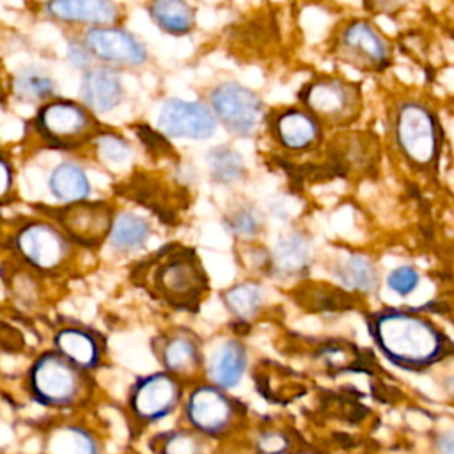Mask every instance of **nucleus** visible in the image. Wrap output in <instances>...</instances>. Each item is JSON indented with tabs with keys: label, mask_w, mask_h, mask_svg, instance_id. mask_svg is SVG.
<instances>
[{
	"label": "nucleus",
	"mask_w": 454,
	"mask_h": 454,
	"mask_svg": "<svg viewBox=\"0 0 454 454\" xmlns=\"http://www.w3.org/2000/svg\"><path fill=\"white\" fill-rule=\"evenodd\" d=\"M367 330L383 356L404 369L424 371L450 355V340L415 310L387 309L367 317Z\"/></svg>",
	"instance_id": "obj_1"
},
{
	"label": "nucleus",
	"mask_w": 454,
	"mask_h": 454,
	"mask_svg": "<svg viewBox=\"0 0 454 454\" xmlns=\"http://www.w3.org/2000/svg\"><path fill=\"white\" fill-rule=\"evenodd\" d=\"M133 278L154 300L195 312L207 291V275L199 255L179 243L165 245L142 261Z\"/></svg>",
	"instance_id": "obj_2"
},
{
	"label": "nucleus",
	"mask_w": 454,
	"mask_h": 454,
	"mask_svg": "<svg viewBox=\"0 0 454 454\" xmlns=\"http://www.w3.org/2000/svg\"><path fill=\"white\" fill-rule=\"evenodd\" d=\"M30 397L46 408L67 410L83 404L92 394L89 372L74 367L57 351L41 353L27 372Z\"/></svg>",
	"instance_id": "obj_3"
},
{
	"label": "nucleus",
	"mask_w": 454,
	"mask_h": 454,
	"mask_svg": "<svg viewBox=\"0 0 454 454\" xmlns=\"http://www.w3.org/2000/svg\"><path fill=\"white\" fill-rule=\"evenodd\" d=\"M181 406L184 427L209 442L227 438L243 419L241 403L211 383H197L183 397Z\"/></svg>",
	"instance_id": "obj_4"
},
{
	"label": "nucleus",
	"mask_w": 454,
	"mask_h": 454,
	"mask_svg": "<svg viewBox=\"0 0 454 454\" xmlns=\"http://www.w3.org/2000/svg\"><path fill=\"white\" fill-rule=\"evenodd\" d=\"M32 124L37 137L53 149H76L101 133V126L90 110L78 101L62 98L43 103Z\"/></svg>",
	"instance_id": "obj_5"
},
{
	"label": "nucleus",
	"mask_w": 454,
	"mask_h": 454,
	"mask_svg": "<svg viewBox=\"0 0 454 454\" xmlns=\"http://www.w3.org/2000/svg\"><path fill=\"white\" fill-rule=\"evenodd\" d=\"M394 137L410 165L426 170L436 163L440 153V122L429 106L419 101L401 103L395 110Z\"/></svg>",
	"instance_id": "obj_6"
},
{
	"label": "nucleus",
	"mask_w": 454,
	"mask_h": 454,
	"mask_svg": "<svg viewBox=\"0 0 454 454\" xmlns=\"http://www.w3.org/2000/svg\"><path fill=\"white\" fill-rule=\"evenodd\" d=\"M12 248L25 264L41 273H57L73 257V243L55 223L44 220L20 225L12 236Z\"/></svg>",
	"instance_id": "obj_7"
},
{
	"label": "nucleus",
	"mask_w": 454,
	"mask_h": 454,
	"mask_svg": "<svg viewBox=\"0 0 454 454\" xmlns=\"http://www.w3.org/2000/svg\"><path fill=\"white\" fill-rule=\"evenodd\" d=\"M305 112H309L321 126H348L358 119L362 110L360 89L335 76L317 78L300 92Z\"/></svg>",
	"instance_id": "obj_8"
},
{
	"label": "nucleus",
	"mask_w": 454,
	"mask_h": 454,
	"mask_svg": "<svg viewBox=\"0 0 454 454\" xmlns=\"http://www.w3.org/2000/svg\"><path fill=\"white\" fill-rule=\"evenodd\" d=\"M183 397V381L165 371L151 372L131 385L128 394V411L138 426L147 427L161 422L181 408Z\"/></svg>",
	"instance_id": "obj_9"
},
{
	"label": "nucleus",
	"mask_w": 454,
	"mask_h": 454,
	"mask_svg": "<svg viewBox=\"0 0 454 454\" xmlns=\"http://www.w3.org/2000/svg\"><path fill=\"white\" fill-rule=\"evenodd\" d=\"M50 211L66 238L87 248L99 247L108 238L114 222V209L99 200H80Z\"/></svg>",
	"instance_id": "obj_10"
},
{
	"label": "nucleus",
	"mask_w": 454,
	"mask_h": 454,
	"mask_svg": "<svg viewBox=\"0 0 454 454\" xmlns=\"http://www.w3.org/2000/svg\"><path fill=\"white\" fill-rule=\"evenodd\" d=\"M211 112L231 133L250 137L262 119L261 98L245 85L227 82L215 87L209 94Z\"/></svg>",
	"instance_id": "obj_11"
},
{
	"label": "nucleus",
	"mask_w": 454,
	"mask_h": 454,
	"mask_svg": "<svg viewBox=\"0 0 454 454\" xmlns=\"http://www.w3.org/2000/svg\"><path fill=\"white\" fill-rule=\"evenodd\" d=\"M337 50L342 60L365 73H380L390 62L387 41L365 20H353L340 30Z\"/></svg>",
	"instance_id": "obj_12"
},
{
	"label": "nucleus",
	"mask_w": 454,
	"mask_h": 454,
	"mask_svg": "<svg viewBox=\"0 0 454 454\" xmlns=\"http://www.w3.org/2000/svg\"><path fill=\"white\" fill-rule=\"evenodd\" d=\"M82 43L89 50L90 57L101 60L103 64H106V67H135L147 60V50L144 43L137 35L117 25L87 28Z\"/></svg>",
	"instance_id": "obj_13"
},
{
	"label": "nucleus",
	"mask_w": 454,
	"mask_h": 454,
	"mask_svg": "<svg viewBox=\"0 0 454 454\" xmlns=\"http://www.w3.org/2000/svg\"><path fill=\"white\" fill-rule=\"evenodd\" d=\"M156 124L167 137L204 140L215 135L218 122L207 105L172 98L161 105Z\"/></svg>",
	"instance_id": "obj_14"
},
{
	"label": "nucleus",
	"mask_w": 454,
	"mask_h": 454,
	"mask_svg": "<svg viewBox=\"0 0 454 454\" xmlns=\"http://www.w3.org/2000/svg\"><path fill=\"white\" fill-rule=\"evenodd\" d=\"M156 358L165 372L186 381L195 378L204 369V355L195 333L184 328H176L163 333L156 340Z\"/></svg>",
	"instance_id": "obj_15"
},
{
	"label": "nucleus",
	"mask_w": 454,
	"mask_h": 454,
	"mask_svg": "<svg viewBox=\"0 0 454 454\" xmlns=\"http://www.w3.org/2000/svg\"><path fill=\"white\" fill-rule=\"evenodd\" d=\"M122 80L115 69L101 66L83 71L80 80V99L92 114L114 110L122 101Z\"/></svg>",
	"instance_id": "obj_16"
},
{
	"label": "nucleus",
	"mask_w": 454,
	"mask_h": 454,
	"mask_svg": "<svg viewBox=\"0 0 454 454\" xmlns=\"http://www.w3.org/2000/svg\"><path fill=\"white\" fill-rule=\"evenodd\" d=\"M53 351L85 372L98 369L103 358V344L99 337L82 326L59 328L53 335Z\"/></svg>",
	"instance_id": "obj_17"
},
{
	"label": "nucleus",
	"mask_w": 454,
	"mask_h": 454,
	"mask_svg": "<svg viewBox=\"0 0 454 454\" xmlns=\"http://www.w3.org/2000/svg\"><path fill=\"white\" fill-rule=\"evenodd\" d=\"M50 18L62 23L112 27L121 20L119 5L108 0H55L44 5Z\"/></svg>",
	"instance_id": "obj_18"
},
{
	"label": "nucleus",
	"mask_w": 454,
	"mask_h": 454,
	"mask_svg": "<svg viewBox=\"0 0 454 454\" xmlns=\"http://www.w3.org/2000/svg\"><path fill=\"white\" fill-rule=\"evenodd\" d=\"M273 133L289 151H309L321 140V124L301 108H287L275 115Z\"/></svg>",
	"instance_id": "obj_19"
},
{
	"label": "nucleus",
	"mask_w": 454,
	"mask_h": 454,
	"mask_svg": "<svg viewBox=\"0 0 454 454\" xmlns=\"http://www.w3.org/2000/svg\"><path fill=\"white\" fill-rule=\"evenodd\" d=\"M43 454H103V442L83 424L60 422L46 431Z\"/></svg>",
	"instance_id": "obj_20"
},
{
	"label": "nucleus",
	"mask_w": 454,
	"mask_h": 454,
	"mask_svg": "<svg viewBox=\"0 0 454 454\" xmlns=\"http://www.w3.org/2000/svg\"><path fill=\"white\" fill-rule=\"evenodd\" d=\"M247 364L248 356L245 346L239 340H225L215 349L207 364V383L229 392L241 383Z\"/></svg>",
	"instance_id": "obj_21"
},
{
	"label": "nucleus",
	"mask_w": 454,
	"mask_h": 454,
	"mask_svg": "<svg viewBox=\"0 0 454 454\" xmlns=\"http://www.w3.org/2000/svg\"><path fill=\"white\" fill-rule=\"evenodd\" d=\"M310 264V247L303 234L287 232L282 236L270 254V266L284 277L305 273Z\"/></svg>",
	"instance_id": "obj_22"
},
{
	"label": "nucleus",
	"mask_w": 454,
	"mask_h": 454,
	"mask_svg": "<svg viewBox=\"0 0 454 454\" xmlns=\"http://www.w3.org/2000/svg\"><path fill=\"white\" fill-rule=\"evenodd\" d=\"M50 193L64 204L87 200L90 195V181L85 170L74 161H60L48 177Z\"/></svg>",
	"instance_id": "obj_23"
},
{
	"label": "nucleus",
	"mask_w": 454,
	"mask_h": 454,
	"mask_svg": "<svg viewBox=\"0 0 454 454\" xmlns=\"http://www.w3.org/2000/svg\"><path fill=\"white\" fill-rule=\"evenodd\" d=\"M149 16L160 30L172 35L188 34L195 25V9L181 0H156L149 5Z\"/></svg>",
	"instance_id": "obj_24"
},
{
	"label": "nucleus",
	"mask_w": 454,
	"mask_h": 454,
	"mask_svg": "<svg viewBox=\"0 0 454 454\" xmlns=\"http://www.w3.org/2000/svg\"><path fill=\"white\" fill-rule=\"evenodd\" d=\"M12 90L20 101L43 105L53 98L57 90V82L46 69L37 66H27L14 74Z\"/></svg>",
	"instance_id": "obj_25"
},
{
	"label": "nucleus",
	"mask_w": 454,
	"mask_h": 454,
	"mask_svg": "<svg viewBox=\"0 0 454 454\" xmlns=\"http://www.w3.org/2000/svg\"><path fill=\"white\" fill-rule=\"evenodd\" d=\"M151 234L149 222L135 213H121L114 216L108 243L119 252H131L140 248Z\"/></svg>",
	"instance_id": "obj_26"
},
{
	"label": "nucleus",
	"mask_w": 454,
	"mask_h": 454,
	"mask_svg": "<svg viewBox=\"0 0 454 454\" xmlns=\"http://www.w3.org/2000/svg\"><path fill=\"white\" fill-rule=\"evenodd\" d=\"M153 442L154 454H209L213 443L184 426L158 433Z\"/></svg>",
	"instance_id": "obj_27"
},
{
	"label": "nucleus",
	"mask_w": 454,
	"mask_h": 454,
	"mask_svg": "<svg viewBox=\"0 0 454 454\" xmlns=\"http://www.w3.org/2000/svg\"><path fill=\"white\" fill-rule=\"evenodd\" d=\"M225 309L238 319H252L262 307V287L257 282H238L223 293Z\"/></svg>",
	"instance_id": "obj_28"
},
{
	"label": "nucleus",
	"mask_w": 454,
	"mask_h": 454,
	"mask_svg": "<svg viewBox=\"0 0 454 454\" xmlns=\"http://www.w3.org/2000/svg\"><path fill=\"white\" fill-rule=\"evenodd\" d=\"M339 280L351 291L372 293L378 287V271L367 255L353 254L340 264Z\"/></svg>",
	"instance_id": "obj_29"
},
{
	"label": "nucleus",
	"mask_w": 454,
	"mask_h": 454,
	"mask_svg": "<svg viewBox=\"0 0 454 454\" xmlns=\"http://www.w3.org/2000/svg\"><path fill=\"white\" fill-rule=\"evenodd\" d=\"M207 168L213 181L222 184H231L243 177L245 163L241 154L232 147L216 145L207 153Z\"/></svg>",
	"instance_id": "obj_30"
},
{
	"label": "nucleus",
	"mask_w": 454,
	"mask_h": 454,
	"mask_svg": "<svg viewBox=\"0 0 454 454\" xmlns=\"http://www.w3.org/2000/svg\"><path fill=\"white\" fill-rule=\"evenodd\" d=\"M300 301L307 305L310 310L330 312V310H344L351 305V294L342 289L314 282L312 286H305L300 291Z\"/></svg>",
	"instance_id": "obj_31"
},
{
	"label": "nucleus",
	"mask_w": 454,
	"mask_h": 454,
	"mask_svg": "<svg viewBox=\"0 0 454 454\" xmlns=\"http://www.w3.org/2000/svg\"><path fill=\"white\" fill-rule=\"evenodd\" d=\"M252 447L255 454H289L294 449V443L284 429L266 427L254 436Z\"/></svg>",
	"instance_id": "obj_32"
},
{
	"label": "nucleus",
	"mask_w": 454,
	"mask_h": 454,
	"mask_svg": "<svg viewBox=\"0 0 454 454\" xmlns=\"http://www.w3.org/2000/svg\"><path fill=\"white\" fill-rule=\"evenodd\" d=\"M96 147H98V154L103 161L106 163H122L129 158V145L126 144L124 138H121L119 135L108 133V131H101L96 138Z\"/></svg>",
	"instance_id": "obj_33"
},
{
	"label": "nucleus",
	"mask_w": 454,
	"mask_h": 454,
	"mask_svg": "<svg viewBox=\"0 0 454 454\" xmlns=\"http://www.w3.org/2000/svg\"><path fill=\"white\" fill-rule=\"evenodd\" d=\"M419 280H420L419 271L411 266H397L387 275L388 289H392L394 293H397L401 296L413 293L419 286Z\"/></svg>",
	"instance_id": "obj_34"
},
{
	"label": "nucleus",
	"mask_w": 454,
	"mask_h": 454,
	"mask_svg": "<svg viewBox=\"0 0 454 454\" xmlns=\"http://www.w3.org/2000/svg\"><path fill=\"white\" fill-rule=\"evenodd\" d=\"M16 190V172L9 156L0 153V206L14 200Z\"/></svg>",
	"instance_id": "obj_35"
},
{
	"label": "nucleus",
	"mask_w": 454,
	"mask_h": 454,
	"mask_svg": "<svg viewBox=\"0 0 454 454\" xmlns=\"http://www.w3.org/2000/svg\"><path fill=\"white\" fill-rule=\"evenodd\" d=\"M227 227L238 236H252L259 231V220L252 209L243 207L231 215V218L227 220Z\"/></svg>",
	"instance_id": "obj_36"
},
{
	"label": "nucleus",
	"mask_w": 454,
	"mask_h": 454,
	"mask_svg": "<svg viewBox=\"0 0 454 454\" xmlns=\"http://www.w3.org/2000/svg\"><path fill=\"white\" fill-rule=\"evenodd\" d=\"M67 60H69L71 66L87 71L92 57H90L89 50L83 46L82 41L69 39V43H67Z\"/></svg>",
	"instance_id": "obj_37"
},
{
	"label": "nucleus",
	"mask_w": 454,
	"mask_h": 454,
	"mask_svg": "<svg viewBox=\"0 0 454 454\" xmlns=\"http://www.w3.org/2000/svg\"><path fill=\"white\" fill-rule=\"evenodd\" d=\"M434 452L436 454H454V438H452V431H440L433 442Z\"/></svg>",
	"instance_id": "obj_38"
},
{
	"label": "nucleus",
	"mask_w": 454,
	"mask_h": 454,
	"mask_svg": "<svg viewBox=\"0 0 454 454\" xmlns=\"http://www.w3.org/2000/svg\"><path fill=\"white\" fill-rule=\"evenodd\" d=\"M289 454H323L321 450H316V449H312V447H294Z\"/></svg>",
	"instance_id": "obj_39"
}]
</instances>
